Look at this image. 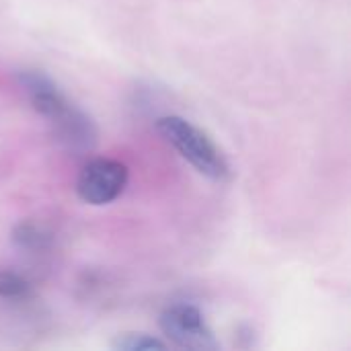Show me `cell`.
Returning a JSON list of instances; mask_svg holds the SVG:
<instances>
[{
    "instance_id": "obj_7",
    "label": "cell",
    "mask_w": 351,
    "mask_h": 351,
    "mask_svg": "<svg viewBox=\"0 0 351 351\" xmlns=\"http://www.w3.org/2000/svg\"><path fill=\"white\" fill-rule=\"evenodd\" d=\"M111 348L115 351H150L167 350L169 346L148 333H121L111 341Z\"/></svg>"
},
{
    "instance_id": "obj_6",
    "label": "cell",
    "mask_w": 351,
    "mask_h": 351,
    "mask_svg": "<svg viewBox=\"0 0 351 351\" xmlns=\"http://www.w3.org/2000/svg\"><path fill=\"white\" fill-rule=\"evenodd\" d=\"M33 294L31 282L12 269H0V298L2 300H27Z\"/></svg>"
},
{
    "instance_id": "obj_2",
    "label": "cell",
    "mask_w": 351,
    "mask_h": 351,
    "mask_svg": "<svg viewBox=\"0 0 351 351\" xmlns=\"http://www.w3.org/2000/svg\"><path fill=\"white\" fill-rule=\"evenodd\" d=\"M156 130L204 177L212 181H226L230 177V165L216 142L185 117L165 115L156 121Z\"/></svg>"
},
{
    "instance_id": "obj_3",
    "label": "cell",
    "mask_w": 351,
    "mask_h": 351,
    "mask_svg": "<svg viewBox=\"0 0 351 351\" xmlns=\"http://www.w3.org/2000/svg\"><path fill=\"white\" fill-rule=\"evenodd\" d=\"M160 331L175 348L191 351H216L220 348L202 311L193 304H173L158 319Z\"/></svg>"
},
{
    "instance_id": "obj_5",
    "label": "cell",
    "mask_w": 351,
    "mask_h": 351,
    "mask_svg": "<svg viewBox=\"0 0 351 351\" xmlns=\"http://www.w3.org/2000/svg\"><path fill=\"white\" fill-rule=\"evenodd\" d=\"M10 239L21 253H29V255L47 253L53 245V234L49 232V228L35 220H21L12 228Z\"/></svg>"
},
{
    "instance_id": "obj_4",
    "label": "cell",
    "mask_w": 351,
    "mask_h": 351,
    "mask_svg": "<svg viewBox=\"0 0 351 351\" xmlns=\"http://www.w3.org/2000/svg\"><path fill=\"white\" fill-rule=\"evenodd\" d=\"M130 171L121 160L93 158L76 179V193L88 206H107L125 191Z\"/></svg>"
},
{
    "instance_id": "obj_1",
    "label": "cell",
    "mask_w": 351,
    "mask_h": 351,
    "mask_svg": "<svg viewBox=\"0 0 351 351\" xmlns=\"http://www.w3.org/2000/svg\"><path fill=\"white\" fill-rule=\"evenodd\" d=\"M19 82L29 97L31 107L47 119L60 144L78 152L95 148L99 138L95 121L78 109L47 74L25 70L19 74Z\"/></svg>"
}]
</instances>
